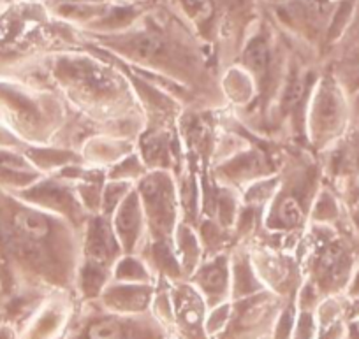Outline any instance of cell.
<instances>
[{
	"instance_id": "277c9868",
	"label": "cell",
	"mask_w": 359,
	"mask_h": 339,
	"mask_svg": "<svg viewBox=\"0 0 359 339\" xmlns=\"http://www.w3.org/2000/svg\"><path fill=\"white\" fill-rule=\"evenodd\" d=\"M348 339H359V320L354 321L348 328Z\"/></svg>"
},
{
	"instance_id": "6da1fadb",
	"label": "cell",
	"mask_w": 359,
	"mask_h": 339,
	"mask_svg": "<svg viewBox=\"0 0 359 339\" xmlns=\"http://www.w3.org/2000/svg\"><path fill=\"white\" fill-rule=\"evenodd\" d=\"M164 328L157 318L123 314L115 311L95 313L79 321L67 339H164Z\"/></svg>"
},
{
	"instance_id": "5b68a950",
	"label": "cell",
	"mask_w": 359,
	"mask_h": 339,
	"mask_svg": "<svg viewBox=\"0 0 359 339\" xmlns=\"http://www.w3.org/2000/svg\"><path fill=\"white\" fill-rule=\"evenodd\" d=\"M164 339H165V338H164Z\"/></svg>"
},
{
	"instance_id": "7a4b0ae2",
	"label": "cell",
	"mask_w": 359,
	"mask_h": 339,
	"mask_svg": "<svg viewBox=\"0 0 359 339\" xmlns=\"http://www.w3.org/2000/svg\"><path fill=\"white\" fill-rule=\"evenodd\" d=\"M351 107L347 92L337 79H324L317 86L316 99L312 102V139L319 148L331 144L344 134Z\"/></svg>"
},
{
	"instance_id": "3957f363",
	"label": "cell",
	"mask_w": 359,
	"mask_h": 339,
	"mask_svg": "<svg viewBox=\"0 0 359 339\" xmlns=\"http://www.w3.org/2000/svg\"><path fill=\"white\" fill-rule=\"evenodd\" d=\"M277 13L287 16L294 23L324 25L333 9V0H275Z\"/></svg>"
}]
</instances>
